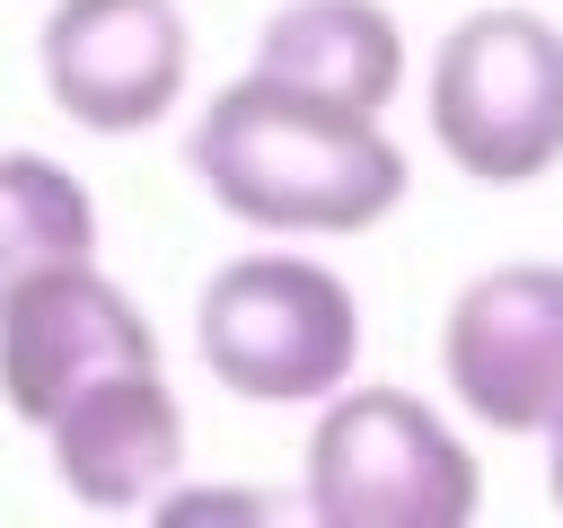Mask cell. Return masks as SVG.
Wrapping results in <instances>:
<instances>
[{"mask_svg":"<svg viewBox=\"0 0 563 528\" xmlns=\"http://www.w3.org/2000/svg\"><path fill=\"white\" fill-rule=\"evenodd\" d=\"M185 158L211 202L255 229H369L405 202V150L378 132V114L317 106L264 70L211 88L185 132Z\"/></svg>","mask_w":563,"mask_h":528,"instance_id":"6da1fadb","label":"cell"},{"mask_svg":"<svg viewBox=\"0 0 563 528\" xmlns=\"http://www.w3.org/2000/svg\"><path fill=\"white\" fill-rule=\"evenodd\" d=\"M475 449L413 387H334L308 431V519L325 528H457L475 519Z\"/></svg>","mask_w":563,"mask_h":528,"instance_id":"7a4b0ae2","label":"cell"},{"mask_svg":"<svg viewBox=\"0 0 563 528\" xmlns=\"http://www.w3.org/2000/svg\"><path fill=\"white\" fill-rule=\"evenodd\" d=\"M431 132L484 185H528L563 158V26L545 9H466L431 53Z\"/></svg>","mask_w":563,"mask_h":528,"instance_id":"3957f363","label":"cell"},{"mask_svg":"<svg viewBox=\"0 0 563 528\" xmlns=\"http://www.w3.org/2000/svg\"><path fill=\"white\" fill-rule=\"evenodd\" d=\"M194 343H202L211 378L255 396V405L334 396L352 378V361H361V299L317 255H273V246L229 255L202 282Z\"/></svg>","mask_w":563,"mask_h":528,"instance_id":"277c9868","label":"cell"},{"mask_svg":"<svg viewBox=\"0 0 563 528\" xmlns=\"http://www.w3.org/2000/svg\"><path fill=\"white\" fill-rule=\"evenodd\" d=\"M440 370L493 431H545L563 414V264H493L449 299Z\"/></svg>","mask_w":563,"mask_h":528,"instance_id":"5b68a950","label":"cell"},{"mask_svg":"<svg viewBox=\"0 0 563 528\" xmlns=\"http://www.w3.org/2000/svg\"><path fill=\"white\" fill-rule=\"evenodd\" d=\"M132 361H158V334L132 308V290L106 282L88 255L35 264L0 290V396H9V414L44 422L62 396H79L88 378L132 370Z\"/></svg>","mask_w":563,"mask_h":528,"instance_id":"8992f818","label":"cell"},{"mask_svg":"<svg viewBox=\"0 0 563 528\" xmlns=\"http://www.w3.org/2000/svg\"><path fill=\"white\" fill-rule=\"evenodd\" d=\"M44 88L88 132H141L185 97L194 35L176 0H53L35 35Z\"/></svg>","mask_w":563,"mask_h":528,"instance_id":"52a82bcc","label":"cell"},{"mask_svg":"<svg viewBox=\"0 0 563 528\" xmlns=\"http://www.w3.org/2000/svg\"><path fill=\"white\" fill-rule=\"evenodd\" d=\"M44 431H53V475L79 502H97V510L150 502L185 466V405L158 378V361H132V370L88 378L79 396H62L44 414Z\"/></svg>","mask_w":563,"mask_h":528,"instance_id":"ba28073f","label":"cell"},{"mask_svg":"<svg viewBox=\"0 0 563 528\" xmlns=\"http://www.w3.org/2000/svg\"><path fill=\"white\" fill-rule=\"evenodd\" d=\"M255 70L317 97V106L378 114L405 79V26H396L387 0H290V9L264 18Z\"/></svg>","mask_w":563,"mask_h":528,"instance_id":"9c48e42d","label":"cell"},{"mask_svg":"<svg viewBox=\"0 0 563 528\" xmlns=\"http://www.w3.org/2000/svg\"><path fill=\"white\" fill-rule=\"evenodd\" d=\"M97 255V202L88 185L44 150H0V290L35 264Z\"/></svg>","mask_w":563,"mask_h":528,"instance_id":"30bf717a","label":"cell"},{"mask_svg":"<svg viewBox=\"0 0 563 528\" xmlns=\"http://www.w3.org/2000/svg\"><path fill=\"white\" fill-rule=\"evenodd\" d=\"M158 519H282L273 493H229V484H158Z\"/></svg>","mask_w":563,"mask_h":528,"instance_id":"8fae6325","label":"cell"},{"mask_svg":"<svg viewBox=\"0 0 563 528\" xmlns=\"http://www.w3.org/2000/svg\"><path fill=\"white\" fill-rule=\"evenodd\" d=\"M545 440H554V458H545V484H554V502H563V414L545 422Z\"/></svg>","mask_w":563,"mask_h":528,"instance_id":"7c38bea8","label":"cell"}]
</instances>
